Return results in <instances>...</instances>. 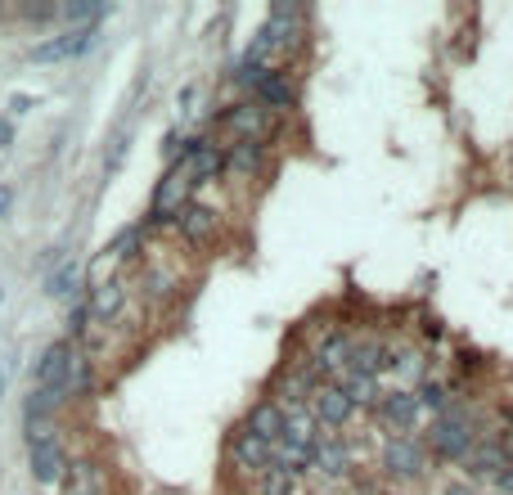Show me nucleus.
<instances>
[{
	"mask_svg": "<svg viewBox=\"0 0 513 495\" xmlns=\"http://www.w3.org/2000/svg\"><path fill=\"white\" fill-rule=\"evenodd\" d=\"M428 441L437 455L446 459H464L468 450L477 446V432H473V419H468L464 405H446V414H437L428 428Z\"/></svg>",
	"mask_w": 513,
	"mask_h": 495,
	"instance_id": "obj_1",
	"label": "nucleus"
},
{
	"mask_svg": "<svg viewBox=\"0 0 513 495\" xmlns=\"http://www.w3.org/2000/svg\"><path fill=\"white\" fill-rule=\"evenodd\" d=\"M189 203H194V176H189V162H171L167 176H162V185H158V194H153L149 221L153 225L176 221V216L185 212Z\"/></svg>",
	"mask_w": 513,
	"mask_h": 495,
	"instance_id": "obj_2",
	"label": "nucleus"
},
{
	"mask_svg": "<svg viewBox=\"0 0 513 495\" xmlns=\"http://www.w3.org/2000/svg\"><path fill=\"white\" fill-rule=\"evenodd\" d=\"M423 419V405L414 392H387L378 396V423H383L387 432H396V437H410L414 428H419Z\"/></svg>",
	"mask_w": 513,
	"mask_h": 495,
	"instance_id": "obj_3",
	"label": "nucleus"
},
{
	"mask_svg": "<svg viewBox=\"0 0 513 495\" xmlns=\"http://www.w3.org/2000/svg\"><path fill=\"white\" fill-rule=\"evenodd\" d=\"M225 126L234 131V140L261 144L270 135V126H275V117H270V108H261L257 99H248V104H234L230 113H225Z\"/></svg>",
	"mask_w": 513,
	"mask_h": 495,
	"instance_id": "obj_4",
	"label": "nucleus"
},
{
	"mask_svg": "<svg viewBox=\"0 0 513 495\" xmlns=\"http://www.w3.org/2000/svg\"><path fill=\"white\" fill-rule=\"evenodd\" d=\"M90 45H95V27H77V32H63L54 36V41H41L27 59L32 63H63V59H77V54H86Z\"/></svg>",
	"mask_w": 513,
	"mask_h": 495,
	"instance_id": "obj_5",
	"label": "nucleus"
},
{
	"mask_svg": "<svg viewBox=\"0 0 513 495\" xmlns=\"http://www.w3.org/2000/svg\"><path fill=\"white\" fill-rule=\"evenodd\" d=\"M423 464H428V450H423L414 437H392L383 446V468L392 477H419Z\"/></svg>",
	"mask_w": 513,
	"mask_h": 495,
	"instance_id": "obj_6",
	"label": "nucleus"
},
{
	"mask_svg": "<svg viewBox=\"0 0 513 495\" xmlns=\"http://www.w3.org/2000/svg\"><path fill=\"white\" fill-rule=\"evenodd\" d=\"M383 369L401 383H423V351L414 342H383Z\"/></svg>",
	"mask_w": 513,
	"mask_h": 495,
	"instance_id": "obj_7",
	"label": "nucleus"
},
{
	"mask_svg": "<svg viewBox=\"0 0 513 495\" xmlns=\"http://www.w3.org/2000/svg\"><path fill=\"white\" fill-rule=\"evenodd\" d=\"M32 477L41 486H63V477H68V455H63L59 437H54V441H36V446H32Z\"/></svg>",
	"mask_w": 513,
	"mask_h": 495,
	"instance_id": "obj_8",
	"label": "nucleus"
},
{
	"mask_svg": "<svg viewBox=\"0 0 513 495\" xmlns=\"http://www.w3.org/2000/svg\"><path fill=\"white\" fill-rule=\"evenodd\" d=\"M176 225H180V239L185 243H212L216 230H221V216H216L212 207H203V203H189L185 212L176 216Z\"/></svg>",
	"mask_w": 513,
	"mask_h": 495,
	"instance_id": "obj_9",
	"label": "nucleus"
},
{
	"mask_svg": "<svg viewBox=\"0 0 513 495\" xmlns=\"http://www.w3.org/2000/svg\"><path fill=\"white\" fill-rule=\"evenodd\" d=\"M351 410H356V405L342 396V387L324 383V387H315V392H311V414H315V423H329V428H338V423L351 419Z\"/></svg>",
	"mask_w": 513,
	"mask_h": 495,
	"instance_id": "obj_10",
	"label": "nucleus"
},
{
	"mask_svg": "<svg viewBox=\"0 0 513 495\" xmlns=\"http://www.w3.org/2000/svg\"><path fill=\"white\" fill-rule=\"evenodd\" d=\"M252 90H257V104L261 108H288L297 99L293 81H288L279 68H261L257 77H252Z\"/></svg>",
	"mask_w": 513,
	"mask_h": 495,
	"instance_id": "obj_11",
	"label": "nucleus"
},
{
	"mask_svg": "<svg viewBox=\"0 0 513 495\" xmlns=\"http://www.w3.org/2000/svg\"><path fill=\"white\" fill-rule=\"evenodd\" d=\"M315 437H320V423H315V414L306 410V405H293V410H284V446L293 450H311Z\"/></svg>",
	"mask_w": 513,
	"mask_h": 495,
	"instance_id": "obj_12",
	"label": "nucleus"
},
{
	"mask_svg": "<svg viewBox=\"0 0 513 495\" xmlns=\"http://www.w3.org/2000/svg\"><path fill=\"white\" fill-rule=\"evenodd\" d=\"M68 356H72V342H50L36 360V387H54L63 392V374H68Z\"/></svg>",
	"mask_w": 513,
	"mask_h": 495,
	"instance_id": "obj_13",
	"label": "nucleus"
},
{
	"mask_svg": "<svg viewBox=\"0 0 513 495\" xmlns=\"http://www.w3.org/2000/svg\"><path fill=\"white\" fill-rule=\"evenodd\" d=\"M351 347H356V338H351V333H342V329L324 333L320 347H315V365L329 369V374H342V369L351 365Z\"/></svg>",
	"mask_w": 513,
	"mask_h": 495,
	"instance_id": "obj_14",
	"label": "nucleus"
},
{
	"mask_svg": "<svg viewBox=\"0 0 513 495\" xmlns=\"http://www.w3.org/2000/svg\"><path fill=\"white\" fill-rule=\"evenodd\" d=\"M221 162L230 176H257V171L266 167V149L252 140H234L230 149H221Z\"/></svg>",
	"mask_w": 513,
	"mask_h": 495,
	"instance_id": "obj_15",
	"label": "nucleus"
},
{
	"mask_svg": "<svg viewBox=\"0 0 513 495\" xmlns=\"http://www.w3.org/2000/svg\"><path fill=\"white\" fill-rule=\"evenodd\" d=\"M86 311L95 315V320H117V315L126 311V284H122V279H104V284L90 293Z\"/></svg>",
	"mask_w": 513,
	"mask_h": 495,
	"instance_id": "obj_16",
	"label": "nucleus"
},
{
	"mask_svg": "<svg viewBox=\"0 0 513 495\" xmlns=\"http://www.w3.org/2000/svg\"><path fill=\"white\" fill-rule=\"evenodd\" d=\"M243 432H252V437H261L266 446H275L279 437H284V410H279L275 401H261V405H252V414H248V428Z\"/></svg>",
	"mask_w": 513,
	"mask_h": 495,
	"instance_id": "obj_17",
	"label": "nucleus"
},
{
	"mask_svg": "<svg viewBox=\"0 0 513 495\" xmlns=\"http://www.w3.org/2000/svg\"><path fill=\"white\" fill-rule=\"evenodd\" d=\"M230 455H234V464H239L243 473H266L270 468V446L261 437H252V432H239V437H234Z\"/></svg>",
	"mask_w": 513,
	"mask_h": 495,
	"instance_id": "obj_18",
	"label": "nucleus"
},
{
	"mask_svg": "<svg viewBox=\"0 0 513 495\" xmlns=\"http://www.w3.org/2000/svg\"><path fill=\"white\" fill-rule=\"evenodd\" d=\"M315 392V374L311 369H288L279 378V392H275V405L279 410H293V405H306V396Z\"/></svg>",
	"mask_w": 513,
	"mask_h": 495,
	"instance_id": "obj_19",
	"label": "nucleus"
},
{
	"mask_svg": "<svg viewBox=\"0 0 513 495\" xmlns=\"http://www.w3.org/2000/svg\"><path fill=\"white\" fill-rule=\"evenodd\" d=\"M311 464H315V468H324V473H333V477H338L342 468L351 464V450H347V441H342V437H315V446H311Z\"/></svg>",
	"mask_w": 513,
	"mask_h": 495,
	"instance_id": "obj_20",
	"label": "nucleus"
},
{
	"mask_svg": "<svg viewBox=\"0 0 513 495\" xmlns=\"http://www.w3.org/2000/svg\"><path fill=\"white\" fill-rule=\"evenodd\" d=\"M333 387H342V396L351 405H378V378H369V374L342 369V374H333Z\"/></svg>",
	"mask_w": 513,
	"mask_h": 495,
	"instance_id": "obj_21",
	"label": "nucleus"
},
{
	"mask_svg": "<svg viewBox=\"0 0 513 495\" xmlns=\"http://www.w3.org/2000/svg\"><path fill=\"white\" fill-rule=\"evenodd\" d=\"M459 464H464L468 473H504V468H509V455H504V446H495V441H482V446H473Z\"/></svg>",
	"mask_w": 513,
	"mask_h": 495,
	"instance_id": "obj_22",
	"label": "nucleus"
},
{
	"mask_svg": "<svg viewBox=\"0 0 513 495\" xmlns=\"http://www.w3.org/2000/svg\"><path fill=\"white\" fill-rule=\"evenodd\" d=\"M347 369L378 378V374H383V342H378V338H356V347H351V365H347Z\"/></svg>",
	"mask_w": 513,
	"mask_h": 495,
	"instance_id": "obj_23",
	"label": "nucleus"
},
{
	"mask_svg": "<svg viewBox=\"0 0 513 495\" xmlns=\"http://www.w3.org/2000/svg\"><path fill=\"white\" fill-rule=\"evenodd\" d=\"M63 486H68V495H104V477L95 464H68Z\"/></svg>",
	"mask_w": 513,
	"mask_h": 495,
	"instance_id": "obj_24",
	"label": "nucleus"
},
{
	"mask_svg": "<svg viewBox=\"0 0 513 495\" xmlns=\"http://www.w3.org/2000/svg\"><path fill=\"white\" fill-rule=\"evenodd\" d=\"M225 171V162H221V149H212V144H203V149L189 158V176H194V189L203 185V180H212V176H221Z\"/></svg>",
	"mask_w": 513,
	"mask_h": 495,
	"instance_id": "obj_25",
	"label": "nucleus"
},
{
	"mask_svg": "<svg viewBox=\"0 0 513 495\" xmlns=\"http://www.w3.org/2000/svg\"><path fill=\"white\" fill-rule=\"evenodd\" d=\"M270 464L284 468L288 477H297L311 468V450H293V446H284V441H275V446H270Z\"/></svg>",
	"mask_w": 513,
	"mask_h": 495,
	"instance_id": "obj_26",
	"label": "nucleus"
},
{
	"mask_svg": "<svg viewBox=\"0 0 513 495\" xmlns=\"http://www.w3.org/2000/svg\"><path fill=\"white\" fill-rule=\"evenodd\" d=\"M45 288H50L54 297H77V288H81V261H63V266L54 270L50 279H45Z\"/></svg>",
	"mask_w": 513,
	"mask_h": 495,
	"instance_id": "obj_27",
	"label": "nucleus"
},
{
	"mask_svg": "<svg viewBox=\"0 0 513 495\" xmlns=\"http://www.w3.org/2000/svg\"><path fill=\"white\" fill-rule=\"evenodd\" d=\"M90 387V360L81 356L77 347H72L68 356V374H63V396H81Z\"/></svg>",
	"mask_w": 513,
	"mask_h": 495,
	"instance_id": "obj_28",
	"label": "nucleus"
},
{
	"mask_svg": "<svg viewBox=\"0 0 513 495\" xmlns=\"http://www.w3.org/2000/svg\"><path fill=\"white\" fill-rule=\"evenodd\" d=\"M257 495H297V477H288L284 468L270 464L266 473H257Z\"/></svg>",
	"mask_w": 513,
	"mask_h": 495,
	"instance_id": "obj_29",
	"label": "nucleus"
},
{
	"mask_svg": "<svg viewBox=\"0 0 513 495\" xmlns=\"http://www.w3.org/2000/svg\"><path fill=\"white\" fill-rule=\"evenodd\" d=\"M414 396H419V405H423V410H432V414H446V405H450V392H446V387H441V383H428V378L414 387Z\"/></svg>",
	"mask_w": 513,
	"mask_h": 495,
	"instance_id": "obj_30",
	"label": "nucleus"
},
{
	"mask_svg": "<svg viewBox=\"0 0 513 495\" xmlns=\"http://www.w3.org/2000/svg\"><path fill=\"white\" fill-rule=\"evenodd\" d=\"M59 14L68 18V23H99V18L108 14V5H86V0H77V5H59Z\"/></svg>",
	"mask_w": 513,
	"mask_h": 495,
	"instance_id": "obj_31",
	"label": "nucleus"
},
{
	"mask_svg": "<svg viewBox=\"0 0 513 495\" xmlns=\"http://www.w3.org/2000/svg\"><path fill=\"white\" fill-rule=\"evenodd\" d=\"M135 248H140V230H135V225H131V230H122V234H117V239H113V248H108V252H113V257H131Z\"/></svg>",
	"mask_w": 513,
	"mask_h": 495,
	"instance_id": "obj_32",
	"label": "nucleus"
},
{
	"mask_svg": "<svg viewBox=\"0 0 513 495\" xmlns=\"http://www.w3.org/2000/svg\"><path fill=\"white\" fill-rule=\"evenodd\" d=\"M198 104H203V86H185V90H180V113H185V117H194Z\"/></svg>",
	"mask_w": 513,
	"mask_h": 495,
	"instance_id": "obj_33",
	"label": "nucleus"
},
{
	"mask_svg": "<svg viewBox=\"0 0 513 495\" xmlns=\"http://www.w3.org/2000/svg\"><path fill=\"white\" fill-rule=\"evenodd\" d=\"M59 14V5H23V18L27 23H45V18Z\"/></svg>",
	"mask_w": 513,
	"mask_h": 495,
	"instance_id": "obj_34",
	"label": "nucleus"
},
{
	"mask_svg": "<svg viewBox=\"0 0 513 495\" xmlns=\"http://www.w3.org/2000/svg\"><path fill=\"white\" fill-rule=\"evenodd\" d=\"M9 369H14V351L0 356V396H5V387H9Z\"/></svg>",
	"mask_w": 513,
	"mask_h": 495,
	"instance_id": "obj_35",
	"label": "nucleus"
},
{
	"mask_svg": "<svg viewBox=\"0 0 513 495\" xmlns=\"http://www.w3.org/2000/svg\"><path fill=\"white\" fill-rule=\"evenodd\" d=\"M495 482H500L504 495H513V468H504V473H495Z\"/></svg>",
	"mask_w": 513,
	"mask_h": 495,
	"instance_id": "obj_36",
	"label": "nucleus"
},
{
	"mask_svg": "<svg viewBox=\"0 0 513 495\" xmlns=\"http://www.w3.org/2000/svg\"><path fill=\"white\" fill-rule=\"evenodd\" d=\"M32 104H36V99H27V95H14V99H9V108H14V113H27Z\"/></svg>",
	"mask_w": 513,
	"mask_h": 495,
	"instance_id": "obj_37",
	"label": "nucleus"
},
{
	"mask_svg": "<svg viewBox=\"0 0 513 495\" xmlns=\"http://www.w3.org/2000/svg\"><path fill=\"white\" fill-rule=\"evenodd\" d=\"M14 140V122H9V117H0V144H9Z\"/></svg>",
	"mask_w": 513,
	"mask_h": 495,
	"instance_id": "obj_38",
	"label": "nucleus"
},
{
	"mask_svg": "<svg viewBox=\"0 0 513 495\" xmlns=\"http://www.w3.org/2000/svg\"><path fill=\"white\" fill-rule=\"evenodd\" d=\"M9 198H14V189H9V185H0V216L9 212Z\"/></svg>",
	"mask_w": 513,
	"mask_h": 495,
	"instance_id": "obj_39",
	"label": "nucleus"
},
{
	"mask_svg": "<svg viewBox=\"0 0 513 495\" xmlns=\"http://www.w3.org/2000/svg\"><path fill=\"white\" fill-rule=\"evenodd\" d=\"M446 495H473V491H468L464 482H455V486H446Z\"/></svg>",
	"mask_w": 513,
	"mask_h": 495,
	"instance_id": "obj_40",
	"label": "nucleus"
},
{
	"mask_svg": "<svg viewBox=\"0 0 513 495\" xmlns=\"http://www.w3.org/2000/svg\"><path fill=\"white\" fill-rule=\"evenodd\" d=\"M504 455H509V468H513V437H509V446H504Z\"/></svg>",
	"mask_w": 513,
	"mask_h": 495,
	"instance_id": "obj_41",
	"label": "nucleus"
}]
</instances>
